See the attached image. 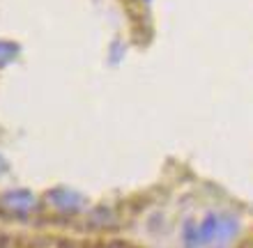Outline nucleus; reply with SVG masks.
I'll use <instances>...</instances> for the list:
<instances>
[{
  "instance_id": "nucleus-1",
  "label": "nucleus",
  "mask_w": 253,
  "mask_h": 248,
  "mask_svg": "<svg viewBox=\"0 0 253 248\" xmlns=\"http://www.w3.org/2000/svg\"><path fill=\"white\" fill-rule=\"evenodd\" d=\"M0 207L7 209V214L23 218V216L37 212V198L26 188H19V191H9V193L0 195Z\"/></svg>"
},
{
  "instance_id": "nucleus-2",
  "label": "nucleus",
  "mask_w": 253,
  "mask_h": 248,
  "mask_svg": "<svg viewBox=\"0 0 253 248\" xmlns=\"http://www.w3.org/2000/svg\"><path fill=\"white\" fill-rule=\"evenodd\" d=\"M46 200L53 205L58 212H67V214H76L85 207V200L74 191H65V188H55L51 193H46Z\"/></svg>"
},
{
  "instance_id": "nucleus-3",
  "label": "nucleus",
  "mask_w": 253,
  "mask_h": 248,
  "mask_svg": "<svg viewBox=\"0 0 253 248\" xmlns=\"http://www.w3.org/2000/svg\"><path fill=\"white\" fill-rule=\"evenodd\" d=\"M106 248H129L126 244H111V246H106Z\"/></svg>"
},
{
  "instance_id": "nucleus-4",
  "label": "nucleus",
  "mask_w": 253,
  "mask_h": 248,
  "mask_svg": "<svg viewBox=\"0 0 253 248\" xmlns=\"http://www.w3.org/2000/svg\"><path fill=\"white\" fill-rule=\"evenodd\" d=\"M240 248H251V244H249V242H247V244H242V246H240Z\"/></svg>"
}]
</instances>
